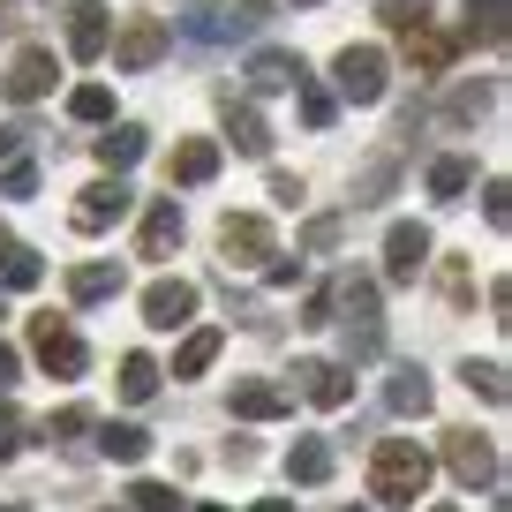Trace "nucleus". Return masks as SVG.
Returning <instances> with one entry per match:
<instances>
[{"instance_id":"nucleus-32","label":"nucleus","mask_w":512,"mask_h":512,"mask_svg":"<svg viewBox=\"0 0 512 512\" xmlns=\"http://www.w3.org/2000/svg\"><path fill=\"white\" fill-rule=\"evenodd\" d=\"M128 497H136V512H181V505H189V497H181L174 482H136Z\"/></svg>"},{"instance_id":"nucleus-1","label":"nucleus","mask_w":512,"mask_h":512,"mask_svg":"<svg viewBox=\"0 0 512 512\" xmlns=\"http://www.w3.org/2000/svg\"><path fill=\"white\" fill-rule=\"evenodd\" d=\"M369 497L392 512H415L422 497H430V452L415 445V437H384L377 452H369Z\"/></svg>"},{"instance_id":"nucleus-36","label":"nucleus","mask_w":512,"mask_h":512,"mask_svg":"<svg viewBox=\"0 0 512 512\" xmlns=\"http://www.w3.org/2000/svg\"><path fill=\"white\" fill-rule=\"evenodd\" d=\"M38 189V166L31 159H8V174H0V196H31Z\"/></svg>"},{"instance_id":"nucleus-41","label":"nucleus","mask_w":512,"mask_h":512,"mask_svg":"<svg viewBox=\"0 0 512 512\" xmlns=\"http://www.w3.org/2000/svg\"><path fill=\"white\" fill-rule=\"evenodd\" d=\"M302 324H332V287L309 294V317H302Z\"/></svg>"},{"instance_id":"nucleus-17","label":"nucleus","mask_w":512,"mask_h":512,"mask_svg":"<svg viewBox=\"0 0 512 512\" xmlns=\"http://www.w3.org/2000/svg\"><path fill=\"white\" fill-rule=\"evenodd\" d=\"M181 234H189V226H181V204H174V196H159V204L144 211V241H136V249L166 256V249H181Z\"/></svg>"},{"instance_id":"nucleus-37","label":"nucleus","mask_w":512,"mask_h":512,"mask_svg":"<svg viewBox=\"0 0 512 512\" xmlns=\"http://www.w3.org/2000/svg\"><path fill=\"white\" fill-rule=\"evenodd\" d=\"M16 445H23V415L8 407V392H0V460H16Z\"/></svg>"},{"instance_id":"nucleus-38","label":"nucleus","mask_w":512,"mask_h":512,"mask_svg":"<svg viewBox=\"0 0 512 512\" xmlns=\"http://www.w3.org/2000/svg\"><path fill=\"white\" fill-rule=\"evenodd\" d=\"M384 189H392V159H369V174H362V196H354V204H377Z\"/></svg>"},{"instance_id":"nucleus-35","label":"nucleus","mask_w":512,"mask_h":512,"mask_svg":"<svg viewBox=\"0 0 512 512\" xmlns=\"http://www.w3.org/2000/svg\"><path fill=\"white\" fill-rule=\"evenodd\" d=\"M422 8H430V0H377V16L392 23V31H415V23H422Z\"/></svg>"},{"instance_id":"nucleus-15","label":"nucleus","mask_w":512,"mask_h":512,"mask_svg":"<svg viewBox=\"0 0 512 512\" xmlns=\"http://www.w3.org/2000/svg\"><path fill=\"white\" fill-rule=\"evenodd\" d=\"M294 377H302V400H317V407H347L354 400V369L347 362H302Z\"/></svg>"},{"instance_id":"nucleus-21","label":"nucleus","mask_w":512,"mask_h":512,"mask_svg":"<svg viewBox=\"0 0 512 512\" xmlns=\"http://www.w3.org/2000/svg\"><path fill=\"white\" fill-rule=\"evenodd\" d=\"M384 407H392V415H430V377H422V369H392Z\"/></svg>"},{"instance_id":"nucleus-25","label":"nucleus","mask_w":512,"mask_h":512,"mask_svg":"<svg viewBox=\"0 0 512 512\" xmlns=\"http://www.w3.org/2000/svg\"><path fill=\"white\" fill-rule=\"evenodd\" d=\"M287 475H294V482H324V475H332V445H324V437H294Z\"/></svg>"},{"instance_id":"nucleus-51","label":"nucleus","mask_w":512,"mask_h":512,"mask_svg":"<svg viewBox=\"0 0 512 512\" xmlns=\"http://www.w3.org/2000/svg\"><path fill=\"white\" fill-rule=\"evenodd\" d=\"M347 512H354V505H347Z\"/></svg>"},{"instance_id":"nucleus-20","label":"nucleus","mask_w":512,"mask_h":512,"mask_svg":"<svg viewBox=\"0 0 512 512\" xmlns=\"http://www.w3.org/2000/svg\"><path fill=\"white\" fill-rule=\"evenodd\" d=\"M226 136H234L241 159H264V151H272V128H264L256 106H226Z\"/></svg>"},{"instance_id":"nucleus-23","label":"nucleus","mask_w":512,"mask_h":512,"mask_svg":"<svg viewBox=\"0 0 512 512\" xmlns=\"http://www.w3.org/2000/svg\"><path fill=\"white\" fill-rule=\"evenodd\" d=\"M219 347H226V339L211 332V324H196V332L181 339V354H174V377H204V369L219 362Z\"/></svg>"},{"instance_id":"nucleus-28","label":"nucleus","mask_w":512,"mask_h":512,"mask_svg":"<svg viewBox=\"0 0 512 512\" xmlns=\"http://www.w3.org/2000/svg\"><path fill=\"white\" fill-rule=\"evenodd\" d=\"M467 38L505 46V0H467Z\"/></svg>"},{"instance_id":"nucleus-30","label":"nucleus","mask_w":512,"mask_h":512,"mask_svg":"<svg viewBox=\"0 0 512 512\" xmlns=\"http://www.w3.org/2000/svg\"><path fill=\"white\" fill-rule=\"evenodd\" d=\"M68 113H76V121H113V91L106 83H76V91H68Z\"/></svg>"},{"instance_id":"nucleus-42","label":"nucleus","mask_w":512,"mask_h":512,"mask_svg":"<svg viewBox=\"0 0 512 512\" xmlns=\"http://www.w3.org/2000/svg\"><path fill=\"white\" fill-rule=\"evenodd\" d=\"M16 384V347H0V392Z\"/></svg>"},{"instance_id":"nucleus-46","label":"nucleus","mask_w":512,"mask_h":512,"mask_svg":"<svg viewBox=\"0 0 512 512\" xmlns=\"http://www.w3.org/2000/svg\"><path fill=\"white\" fill-rule=\"evenodd\" d=\"M430 512H460V505H430Z\"/></svg>"},{"instance_id":"nucleus-9","label":"nucleus","mask_w":512,"mask_h":512,"mask_svg":"<svg viewBox=\"0 0 512 512\" xmlns=\"http://www.w3.org/2000/svg\"><path fill=\"white\" fill-rule=\"evenodd\" d=\"M189 317H196V287L189 279H151L144 287V324L151 332H181Z\"/></svg>"},{"instance_id":"nucleus-24","label":"nucleus","mask_w":512,"mask_h":512,"mask_svg":"<svg viewBox=\"0 0 512 512\" xmlns=\"http://www.w3.org/2000/svg\"><path fill=\"white\" fill-rule=\"evenodd\" d=\"M98 452H106V460H121V467H136L151 452V430H136V422H106V430H98Z\"/></svg>"},{"instance_id":"nucleus-29","label":"nucleus","mask_w":512,"mask_h":512,"mask_svg":"<svg viewBox=\"0 0 512 512\" xmlns=\"http://www.w3.org/2000/svg\"><path fill=\"white\" fill-rule=\"evenodd\" d=\"M0 279H8V287H38V279H46V264H38L31 249H23V241H8V256H0Z\"/></svg>"},{"instance_id":"nucleus-19","label":"nucleus","mask_w":512,"mask_h":512,"mask_svg":"<svg viewBox=\"0 0 512 512\" xmlns=\"http://www.w3.org/2000/svg\"><path fill=\"white\" fill-rule=\"evenodd\" d=\"M211 174H219V144H211V136H189V144H174V181H181V189H204Z\"/></svg>"},{"instance_id":"nucleus-27","label":"nucleus","mask_w":512,"mask_h":512,"mask_svg":"<svg viewBox=\"0 0 512 512\" xmlns=\"http://www.w3.org/2000/svg\"><path fill=\"white\" fill-rule=\"evenodd\" d=\"M159 377H166V369L151 362V354H121V400H151Z\"/></svg>"},{"instance_id":"nucleus-31","label":"nucleus","mask_w":512,"mask_h":512,"mask_svg":"<svg viewBox=\"0 0 512 512\" xmlns=\"http://www.w3.org/2000/svg\"><path fill=\"white\" fill-rule=\"evenodd\" d=\"M294 91H302V121H309V128H332V113H339V98H332V91H324V83H309V76H302V83H294Z\"/></svg>"},{"instance_id":"nucleus-14","label":"nucleus","mask_w":512,"mask_h":512,"mask_svg":"<svg viewBox=\"0 0 512 512\" xmlns=\"http://www.w3.org/2000/svg\"><path fill=\"white\" fill-rule=\"evenodd\" d=\"M309 68H302V53H279V46H264V53H249V91L256 98H272V91H294Z\"/></svg>"},{"instance_id":"nucleus-3","label":"nucleus","mask_w":512,"mask_h":512,"mask_svg":"<svg viewBox=\"0 0 512 512\" xmlns=\"http://www.w3.org/2000/svg\"><path fill=\"white\" fill-rule=\"evenodd\" d=\"M332 309H347V354H362V362H369V354H377V279H362V272H347V279H339V287H332Z\"/></svg>"},{"instance_id":"nucleus-39","label":"nucleus","mask_w":512,"mask_h":512,"mask_svg":"<svg viewBox=\"0 0 512 512\" xmlns=\"http://www.w3.org/2000/svg\"><path fill=\"white\" fill-rule=\"evenodd\" d=\"M23 144H31V128H23V121H0V159H16Z\"/></svg>"},{"instance_id":"nucleus-11","label":"nucleus","mask_w":512,"mask_h":512,"mask_svg":"<svg viewBox=\"0 0 512 512\" xmlns=\"http://www.w3.org/2000/svg\"><path fill=\"white\" fill-rule=\"evenodd\" d=\"M53 76H61V68H53V53H46V46H23L16 61H8V76H0V91L16 98V106H31V98L53 91Z\"/></svg>"},{"instance_id":"nucleus-7","label":"nucleus","mask_w":512,"mask_h":512,"mask_svg":"<svg viewBox=\"0 0 512 512\" xmlns=\"http://www.w3.org/2000/svg\"><path fill=\"white\" fill-rule=\"evenodd\" d=\"M430 249H437L430 226H422V219H400L392 234H384V279H392V287H407V279L430 264Z\"/></svg>"},{"instance_id":"nucleus-33","label":"nucleus","mask_w":512,"mask_h":512,"mask_svg":"<svg viewBox=\"0 0 512 512\" xmlns=\"http://www.w3.org/2000/svg\"><path fill=\"white\" fill-rule=\"evenodd\" d=\"M467 384H475L482 400H497V407H505V362H467Z\"/></svg>"},{"instance_id":"nucleus-22","label":"nucleus","mask_w":512,"mask_h":512,"mask_svg":"<svg viewBox=\"0 0 512 512\" xmlns=\"http://www.w3.org/2000/svg\"><path fill=\"white\" fill-rule=\"evenodd\" d=\"M68 294H76V302H113V294H121V264H76V272H68Z\"/></svg>"},{"instance_id":"nucleus-12","label":"nucleus","mask_w":512,"mask_h":512,"mask_svg":"<svg viewBox=\"0 0 512 512\" xmlns=\"http://www.w3.org/2000/svg\"><path fill=\"white\" fill-rule=\"evenodd\" d=\"M234 415L241 422H279V415H294V392L272 384V377H241L234 384Z\"/></svg>"},{"instance_id":"nucleus-34","label":"nucleus","mask_w":512,"mask_h":512,"mask_svg":"<svg viewBox=\"0 0 512 512\" xmlns=\"http://www.w3.org/2000/svg\"><path fill=\"white\" fill-rule=\"evenodd\" d=\"M83 430H91V407H61V415L46 422V437H53V445H76Z\"/></svg>"},{"instance_id":"nucleus-26","label":"nucleus","mask_w":512,"mask_h":512,"mask_svg":"<svg viewBox=\"0 0 512 512\" xmlns=\"http://www.w3.org/2000/svg\"><path fill=\"white\" fill-rule=\"evenodd\" d=\"M467 189H475V159H437L430 166V196L437 204H460Z\"/></svg>"},{"instance_id":"nucleus-18","label":"nucleus","mask_w":512,"mask_h":512,"mask_svg":"<svg viewBox=\"0 0 512 512\" xmlns=\"http://www.w3.org/2000/svg\"><path fill=\"white\" fill-rule=\"evenodd\" d=\"M144 151H151V136H144L136 121H121V128H106V136H98V166H106V174H128Z\"/></svg>"},{"instance_id":"nucleus-44","label":"nucleus","mask_w":512,"mask_h":512,"mask_svg":"<svg viewBox=\"0 0 512 512\" xmlns=\"http://www.w3.org/2000/svg\"><path fill=\"white\" fill-rule=\"evenodd\" d=\"M0 256H8V226H0Z\"/></svg>"},{"instance_id":"nucleus-45","label":"nucleus","mask_w":512,"mask_h":512,"mask_svg":"<svg viewBox=\"0 0 512 512\" xmlns=\"http://www.w3.org/2000/svg\"><path fill=\"white\" fill-rule=\"evenodd\" d=\"M196 512H226V505H196Z\"/></svg>"},{"instance_id":"nucleus-6","label":"nucleus","mask_w":512,"mask_h":512,"mask_svg":"<svg viewBox=\"0 0 512 512\" xmlns=\"http://www.w3.org/2000/svg\"><path fill=\"white\" fill-rule=\"evenodd\" d=\"M31 347H38V362H46V377H83V369H91L83 339L68 332L61 317H31Z\"/></svg>"},{"instance_id":"nucleus-5","label":"nucleus","mask_w":512,"mask_h":512,"mask_svg":"<svg viewBox=\"0 0 512 512\" xmlns=\"http://www.w3.org/2000/svg\"><path fill=\"white\" fill-rule=\"evenodd\" d=\"M128 204H136V189H128L121 174H106V181H91V189L76 196V211H68V219H76V234H106L113 219H128Z\"/></svg>"},{"instance_id":"nucleus-16","label":"nucleus","mask_w":512,"mask_h":512,"mask_svg":"<svg viewBox=\"0 0 512 512\" xmlns=\"http://www.w3.org/2000/svg\"><path fill=\"white\" fill-rule=\"evenodd\" d=\"M452 53H460V38H452V31H430V23H415V31H407V61H415L422 76H445Z\"/></svg>"},{"instance_id":"nucleus-43","label":"nucleus","mask_w":512,"mask_h":512,"mask_svg":"<svg viewBox=\"0 0 512 512\" xmlns=\"http://www.w3.org/2000/svg\"><path fill=\"white\" fill-rule=\"evenodd\" d=\"M256 512H294V505H287V497H264V505H256Z\"/></svg>"},{"instance_id":"nucleus-40","label":"nucleus","mask_w":512,"mask_h":512,"mask_svg":"<svg viewBox=\"0 0 512 512\" xmlns=\"http://www.w3.org/2000/svg\"><path fill=\"white\" fill-rule=\"evenodd\" d=\"M482 219L505 226V181H490V189H482Z\"/></svg>"},{"instance_id":"nucleus-48","label":"nucleus","mask_w":512,"mask_h":512,"mask_svg":"<svg viewBox=\"0 0 512 512\" xmlns=\"http://www.w3.org/2000/svg\"><path fill=\"white\" fill-rule=\"evenodd\" d=\"M0 512H23V505H0Z\"/></svg>"},{"instance_id":"nucleus-49","label":"nucleus","mask_w":512,"mask_h":512,"mask_svg":"<svg viewBox=\"0 0 512 512\" xmlns=\"http://www.w3.org/2000/svg\"><path fill=\"white\" fill-rule=\"evenodd\" d=\"M0 317H8V302H0Z\"/></svg>"},{"instance_id":"nucleus-47","label":"nucleus","mask_w":512,"mask_h":512,"mask_svg":"<svg viewBox=\"0 0 512 512\" xmlns=\"http://www.w3.org/2000/svg\"><path fill=\"white\" fill-rule=\"evenodd\" d=\"M294 8H317V0H294Z\"/></svg>"},{"instance_id":"nucleus-50","label":"nucleus","mask_w":512,"mask_h":512,"mask_svg":"<svg viewBox=\"0 0 512 512\" xmlns=\"http://www.w3.org/2000/svg\"><path fill=\"white\" fill-rule=\"evenodd\" d=\"M0 8H8V0H0Z\"/></svg>"},{"instance_id":"nucleus-2","label":"nucleus","mask_w":512,"mask_h":512,"mask_svg":"<svg viewBox=\"0 0 512 512\" xmlns=\"http://www.w3.org/2000/svg\"><path fill=\"white\" fill-rule=\"evenodd\" d=\"M332 76H339V98H347V106H377V98L392 91V61H384V46H339Z\"/></svg>"},{"instance_id":"nucleus-13","label":"nucleus","mask_w":512,"mask_h":512,"mask_svg":"<svg viewBox=\"0 0 512 512\" xmlns=\"http://www.w3.org/2000/svg\"><path fill=\"white\" fill-rule=\"evenodd\" d=\"M106 46H113V16L98 0H76V8H68V53H76V61H98Z\"/></svg>"},{"instance_id":"nucleus-4","label":"nucleus","mask_w":512,"mask_h":512,"mask_svg":"<svg viewBox=\"0 0 512 512\" xmlns=\"http://www.w3.org/2000/svg\"><path fill=\"white\" fill-rule=\"evenodd\" d=\"M166 46H174V31H166L159 16H136L121 38H113V68H121V76H144V68L166 61Z\"/></svg>"},{"instance_id":"nucleus-8","label":"nucleus","mask_w":512,"mask_h":512,"mask_svg":"<svg viewBox=\"0 0 512 512\" xmlns=\"http://www.w3.org/2000/svg\"><path fill=\"white\" fill-rule=\"evenodd\" d=\"M219 249H226V264H264V256H279L272 249V226L256 219V211H226V226H219Z\"/></svg>"},{"instance_id":"nucleus-10","label":"nucleus","mask_w":512,"mask_h":512,"mask_svg":"<svg viewBox=\"0 0 512 512\" xmlns=\"http://www.w3.org/2000/svg\"><path fill=\"white\" fill-rule=\"evenodd\" d=\"M445 467L475 490V482H497V445L490 437H475V430H445Z\"/></svg>"}]
</instances>
